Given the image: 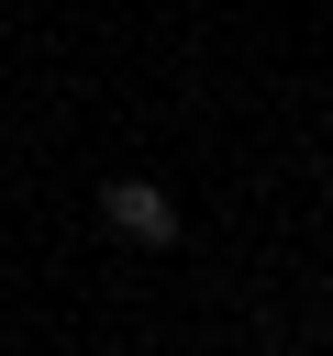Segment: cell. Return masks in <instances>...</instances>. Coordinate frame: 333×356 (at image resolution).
Masks as SVG:
<instances>
[{"mask_svg": "<svg viewBox=\"0 0 333 356\" xmlns=\"http://www.w3.org/2000/svg\"><path fill=\"white\" fill-rule=\"evenodd\" d=\"M100 222L133 234V245H166V234H178V200H166L155 178H111V189H100Z\"/></svg>", "mask_w": 333, "mask_h": 356, "instance_id": "1", "label": "cell"}]
</instances>
